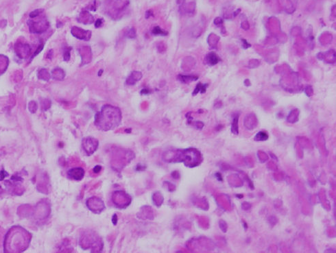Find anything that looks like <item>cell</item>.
Returning a JSON list of instances; mask_svg holds the SVG:
<instances>
[{"mask_svg": "<svg viewBox=\"0 0 336 253\" xmlns=\"http://www.w3.org/2000/svg\"><path fill=\"white\" fill-rule=\"evenodd\" d=\"M101 169H102V167L100 166H96L95 168L93 169V172L95 173H98L100 170H101Z\"/></svg>", "mask_w": 336, "mask_h": 253, "instance_id": "38", "label": "cell"}, {"mask_svg": "<svg viewBox=\"0 0 336 253\" xmlns=\"http://www.w3.org/2000/svg\"><path fill=\"white\" fill-rule=\"evenodd\" d=\"M134 152L130 150L117 148L112 152V167L116 171H121L134 158Z\"/></svg>", "mask_w": 336, "mask_h": 253, "instance_id": "5", "label": "cell"}, {"mask_svg": "<svg viewBox=\"0 0 336 253\" xmlns=\"http://www.w3.org/2000/svg\"><path fill=\"white\" fill-rule=\"evenodd\" d=\"M117 215L116 214H115V215H113V217H112V223L115 224H115H117Z\"/></svg>", "mask_w": 336, "mask_h": 253, "instance_id": "39", "label": "cell"}, {"mask_svg": "<svg viewBox=\"0 0 336 253\" xmlns=\"http://www.w3.org/2000/svg\"><path fill=\"white\" fill-rule=\"evenodd\" d=\"M257 125V120L254 114H250L246 116L244 119V126L249 130L255 128Z\"/></svg>", "mask_w": 336, "mask_h": 253, "instance_id": "13", "label": "cell"}, {"mask_svg": "<svg viewBox=\"0 0 336 253\" xmlns=\"http://www.w3.org/2000/svg\"><path fill=\"white\" fill-rule=\"evenodd\" d=\"M240 11H241V10H240V9H238L237 11L235 12L234 14H233V16H234V17H235V16H237V15H238V14L239 13V12H240Z\"/></svg>", "mask_w": 336, "mask_h": 253, "instance_id": "42", "label": "cell"}, {"mask_svg": "<svg viewBox=\"0 0 336 253\" xmlns=\"http://www.w3.org/2000/svg\"><path fill=\"white\" fill-rule=\"evenodd\" d=\"M178 80L183 83H189L191 82L196 81L199 78L197 75H182L179 74L178 75Z\"/></svg>", "mask_w": 336, "mask_h": 253, "instance_id": "18", "label": "cell"}, {"mask_svg": "<svg viewBox=\"0 0 336 253\" xmlns=\"http://www.w3.org/2000/svg\"><path fill=\"white\" fill-rule=\"evenodd\" d=\"M152 32V34H154V35L166 36V35H167V34H168L167 32L165 31V30H162L161 28L159 27V26H156V27L154 28Z\"/></svg>", "mask_w": 336, "mask_h": 253, "instance_id": "24", "label": "cell"}, {"mask_svg": "<svg viewBox=\"0 0 336 253\" xmlns=\"http://www.w3.org/2000/svg\"><path fill=\"white\" fill-rule=\"evenodd\" d=\"M196 65V60L193 57L187 56L183 59L181 67L184 71H190Z\"/></svg>", "mask_w": 336, "mask_h": 253, "instance_id": "14", "label": "cell"}, {"mask_svg": "<svg viewBox=\"0 0 336 253\" xmlns=\"http://www.w3.org/2000/svg\"><path fill=\"white\" fill-rule=\"evenodd\" d=\"M80 55L83 65H87L91 61V50L89 47H83L81 49Z\"/></svg>", "mask_w": 336, "mask_h": 253, "instance_id": "12", "label": "cell"}, {"mask_svg": "<svg viewBox=\"0 0 336 253\" xmlns=\"http://www.w3.org/2000/svg\"><path fill=\"white\" fill-rule=\"evenodd\" d=\"M151 16H153V13L151 11H147L146 13H145V18H146V19H148V18L149 17H151Z\"/></svg>", "mask_w": 336, "mask_h": 253, "instance_id": "37", "label": "cell"}, {"mask_svg": "<svg viewBox=\"0 0 336 253\" xmlns=\"http://www.w3.org/2000/svg\"><path fill=\"white\" fill-rule=\"evenodd\" d=\"M152 199L154 205L157 207H161L162 204L163 203V196L160 191H157V192L154 193Z\"/></svg>", "mask_w": 336, "mask_h": 253, "instance_id": "20", "label": "cell"}, {"mask_svg": "<svg viewBox=\"0 0 336 253\" xmlns=\"http://www.w3.org/2000/svg\"><path fill=\"white\" fill-rule=\"evenodd\" d=\"M261 64V61L258 59H251L248 62V68L249 69H255L257 68Z\"/></svg>", "mask_w": 336, "mask_h": 253, "instance_id": "26", "label": "cell"}, {"mask_svg": "<svg viewBox=\"0 0 336 253\" xmlns=\"http://www.w3.org/2000/svg\"><path fill=\"white\" fill-rule=\"evenodd\" d=\"M30 235L19 227H14L10 230L5 239V250L7 252H21L28 246Z\"/></svg>", "mask_w": 336, "mask_h": 253, "instance_id": "3", "label": "cell"}, {"mask_svg": "<svg viewBox=\"0 0 336 253\" xmlns=\"http://www.w3.org/2000/svg\"><path fill=\"white\" fill-rule=\"evenodd\" d=\"M137 217L139 219H142L143 220H152L154 217L152 208L149 207V206H144V207H141L140 211L137 213Z\"/></svg>", "mask_w": 336, "mask_h": 253, "instance_id": "10", "label": "cell"}, {"mask_svg": "<svg viewBox=\"0 0 336 253\" xmlns=\"http://www.w3.org/2000/svg\"><path fill=\"white\" fill-rule=\"evenodd\" d=\"M71 33L75 37L84 41H89L91 37V31L85 30L78 27H73L71 30Z\"/></svg>", "mask_w": 336, "mask_h": 253, "instance_id": "9", "label": "cell"}, {"mask_svg": "<svg viewBox=\"0 0 336 253\" xmlns=\"http://www.w3.org/2000/svg\"><path fill=\"white\" fill-rule=\"evenodd\" d=\"M195 126L198 128H199V129H201V128L204 126V124L201 122H195Z\"/></svg>", "mask_w": 336, "mask_h": 253, "instance_id": "35", "label": "cell"}, {"mask_svg": "<svg viewBox=\"0 0 336 253\" xmlns=\"http://www.w3.org/2000/svg\"><path fill=\"white\" fill-rule=\"evenodd\" d=\"M163 186L165 188L167 189V191H174L176 189V187L174 185H173L172 183L169 182V181H165V182L163 183Z\"/></svg>", "mask_w": 336, "mask_h": 253, "instance_id": "28", "label": "cell"}, {"mask_svg": "<svg viewBox=\"0 0 336 253\" xmlns=\"http://www.w3.org/2000/svg\"><path fill=\"white\" fill-rule=\"evenodd\" d=\"M95 28H100L101 27L102 25V20L100 19H98L96 20V22H95Z\"/></svg>", "mask_w": 336, "mask_h": 253, "instance_id": "34", "label": "cell"}, {"mask_svg": "<svg viewBox=\"0 0 336 253\" xmlns=\"http://www.w3.org/2000/svg\"><path fill=\"white\" fill-rule=\"evenodd\" d=\"M241 27L244 30H248L250 28V24L248 21H243L241 23Z\"/></svg>", "mask_w": 336, "mask_h": 253, "instance_id": "32", "label": "cell"}, {"mask_svg": "<svg viewBox=\"0 0 336 253\" xmlns=\"http://www.w3.org/2000/svg\"><path fill=\"white\" fill-rule=\"evenodd\" d=\"M184 2H185V0H177V3L179 4H183Z\"/></svg>", "mask_w": 336, "mask_h": 253, "instance_id": "41", "label": "cell"}, {"mask_svg": "<svg viewBox=\"0 0 336 253\" xmlns=\"http://www.w3.org/2000/svg\"><path fill=\"white\" fill-rule=\"evenodd\" d=\"M238 119L239 115H237L233 119L232 124H231V131L235 134H238Z\"/></svg>", "mask_w": 336, "mask_h": 253, "instance_id": "23", "label": "cell"}, {"mask_svg": "<svg viewBox=\"0 0 336 253\" xmlns=\"http://www.w3.org/2000/svg\"><path fill=\"white\" fill-rule=\"evenodd\" d=\"M220 41V37L216 34L211 33L209 34L208 37V44L211 47V48L216 49L218 47V43Z\"/></svg>", "mask_w": 336, "mask_h": 253, "instance_id": "19", "label": "cell"}, {"mask_svg": "<svg viewBox=\"0 0 336 253\" xmlns=\"http://www.w3.org/2000/svg\"><path fill=\"white\" fill-rule=\"evenodd\" d=\"M268 138V134L265 132H259V133L257 134L255 136L256 141H266L267 140Z\"/></svg>", "mask_w": 336, "mask_h": 253, "instance_id": "27", "label": "cell"}, {"mask_svg": "<svg viewBox=\"0 0 336 253\" xmlns=\"http://www.w3.org/2000/svg\"><path fill=\"white\" fill-rule=\"evenodd\" d=\"M142 78V73L140 71H135L132 72L130 76L126 80V84L128 85H134L137 82Z\"/></svg>", "mask_w": 336, "mask_h": 253, "instance_id": "15", "label": "cell"}, {"mask_svg": "<svg viewBox=\"0 0 336 253\" xmlns=\"http://www.w3.org/2000/svg\"><path fill=\"white\" fill-rule=\"evenodd\" d=\"M241 41H242V47L243 49H248L251 47V45L248 43L246 39H241Z\"/></svg>", "mask_w": 336, "mask_h": 253, "instance_id": "33", "label": "cell"}, {"mask_svg": "<svg viewBox=\"0 0 336 253\" xmlns=\"http://www.w3.org/2000/svg\"><path fill=\"white\" fill-rule=\"evenodd\" d=\"M214 23L215 25L217 26H221L223 25V20H222V18H220V17H216V19H214Z\"/></svg>", "mask_w": 336, "mask_h": 253, "instance_id": "31", "label": "cell"}, {"mask_svg": "<svg viewBox=\"0 0 336 253\" xmlns=\"http://www.w3.org/2000/svg\"><path fill=\"white\" fill-rule=\"evenodd\" d=\"M305 93H306V95H307V96L311 97L313 93V90L312 87H311V85H309V86H307L306 88H305Z\"/></svg>", "mask_w": 336, "mask_h": 253, "instance_id": "30", "label": "cell"}, {"mask_svg": "<svg viewBox=\"0 0 336 253\" xmlns=\"http://www.w3.org/2000/svg\"><path fill=\"white\" fill-rule=\"evenodd\" d=\"M79 21L82 22V23H83L84 24H91L92 23H93L94 19L93 17L91 15V14L88 13L87 11H85L83 12V13L80 14V15Z\"/></svg>", "mask_w": 336, "mask_h": 253, "instance_id": "17", "label": "cell"}, {"mask_svg": "<svg viewBox=\"0 0 336 253\" xmlns=\"http://www.w3.org/2000/svg\"><path fill=\"white\" fill-rule=\"evenodd\" d=\"M149 93H150V91H149V89H143L141 91V95H147V94H149Z\"/></svg>", "mask_w": 336, "mask_h": 253, "instance_id": "36", "label": "cell"}, {"mask_svg": "<svg viewBox=\"0 0 336 253\" xmlns=\"http://www.w3.org/2000/svg\"><path fill=\"white\" fill-rule=\"evenodd\" d=\"M298 115L299 111L298 109L293 110L288 117V121L290 123H294V122H297L298 119Z\"/></svg>", "mask_w": 336, "mask_h": 253, "instance_id": "22", "label": "cell"}, {"mask_svg": "<svg viewBox=\"0 0 336 253\" xmlns=\"http://www.w3.org/2000/svg\"><path fill=\"white\" fill-rule=\"evenodd\" d=\"M196 5L194 2L189 3L183 7V11L187 13H193L195 11Z\"/></svg>", "mask_w": 336, "mask_h": 253, "instance_id": "25", "label": "cell"}, {"mask_svg": "<svg viewBox=\"0 0 336 253\" xmlns=\"http://www.w3.org/2000/svg\"><path fill=\"white\" fill-rule=\"evenodd\" d=\"M102 72H103V71H102V70H100V72L98 73V75H99V76H100V75H101V73H102Z\"/></svg>", "mask_w": 336, "mask_h": 253, "instance_id": "43", "label": "cell"}, {"mask_svg": "<svg viewBox=\"0 0 336 253\" xmlns=\"http://www.w3.org/2000/svg\"><path fill=\"white\" fill-rule=\"evenodd\" d=\"M163 159L168 163H184L189 167L197 166L202 161L200 153L194 148L167 150L163 153Z\"/></svg>", "mask_w": 336, "mask_h": 253, "instance_id": "2", "label": "cell"}, {"mask_svg": "<svg viewBox=\"0 0 336 253\" xmlns=\"http://www.w3.org/2000/svg\"><path fill=\"white\" fill-rule=\"evenodd\" d=\"M99 146V141L97 139L93 136H87L84 138L82 141V147L84 152L87 156H91L97 150Z\"/></svg>", "mask_w": 336, "mask_h": 253, "instance_id": "7", "label": "cell"}, {"mask_svg": "<svg viewBox=\"0 0 336 253\" xmlns=\"http://www.w3.org/2000/svg\"><path fill=\"white\" fill-rule=\"evenodd\" d=\"M244 85H245V86H246V87L251 86V82H250V80H249L248 79H246V80H244Z\"/></svg>", "mask_w": 336, "mask_h": 253, "instance_id": "40", "label": "cell"}, {"mask_svg": "<svg viewBox=\"0 0 336 253\" xmlns=\"http://www.w3.org/2000/svg\"><path fill=\"white\" fill-rule=\"evenodd\" d=\"M112 201L119 209H124L130 205L132 198L124 191H116L112 194Z\"/></svg>", "mask_w": 336, "mask_h": 253, "instance_id": "6", "label": "cell"}, {"mask_svg": "<svg viewBox=\"0 0 336 253\" xmlns=\"http://www.w3.org/2000/svg\"><path fill=\"white\" fill-rule=\"evenodd\" d=\"M86 205L90 211L95 214H100L105 209V205L101 198L98 197H91L86 202Z\"/></svg>", "mask_w": 336, "mask_h": 253, "instance_id": "8", "label": "cell"}, {"mask_svg": "<svg viewBox=\"0 0 336 253\" xmlns=\"http://www.w3.org/2000/svg\"><path fill=\"white\" fill-rule=\"evenodd\" d=\"M79 244L83 250H90L91 252H100L103 249V240L95 232L86 230L82 234Z\"/></svg>", "mask_w": 336, "mask_h": 253, "instance_id": "4", "label": "cell"}, {"mask_svg": "<svg viewBox=\"0 0 336 253\" xmlns=\"http://www.w3.org/2000/svg\"><path fill=\"white\" fill-rule=\"evenodd\" d=\"M207 87H208V84H202L200 82L198 83V85H196V87L195 88V89H194L193 94L192 95H196L199 92H200L201 93H205Z\"/></svg>", "mask_w": 336, "mask_h": 253, "instance_id": "21", "label": "cell"}, {"mask_svg": "<svg viewBox=\"0 0 336 253\" xmlns=\"http://www.w3.org/2000/svg\"><path fill=\"white\" fill-rule=\"evenodd\" d=\"M205 59L207 64L211 65V66H214V65L218 64L220 61V58L214 52H210L206 54Z\"/></svg>", "mask_w": 336, "mask_h": 253, "instance_id": "16", "label": "cell"}, {"mask_svg": "<svg viewBox=\"0 0 336 253\" xmlns=\"http://www.w3.org/2000/svg\"><path fill=\"white\" fill-rule=\"evenodd\" d=\"M68 175L73 180L81 181L85 176V170L81 167H75L69 171Z\"/></svg>", "mask_w": 336, "mask_h": 253, "instance_id": "11", "label": "cell"}, {"mask_svg": "<svg viewBox=\"0 0 336 253\" xmlns=\"http://www.w3.org/2000/svg\"><path fill=\"white\" fill-rule=\"evenodd\" d=\"M126 36L129 38H135V36H136V32H135V30L133 28L129 29L126 32Z\"/></svg>", "mask_w": 336, "mask_h": 253, "instance_id": "29", "label": "cell"}, {"mask_svg": "<svg viewBox=\"0 0 336 253\" xmlns=\"http://www.w3.org/2000/svg\"><path fill=\"white\" fill-rule=\"evenodd\" d=\"M122 122V112L118 107L106 104L95 116V125L102 131L113 130Z\"/></svg>", "mask_w": 336, "mask_h": 253, "instance_id": "1", "label": "cell"}]
</instances>
